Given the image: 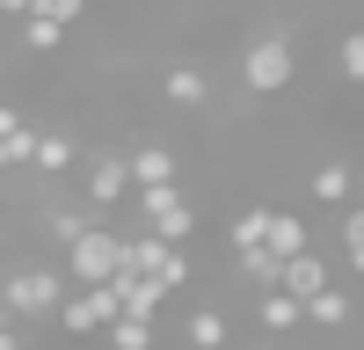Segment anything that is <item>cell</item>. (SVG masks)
I'll use <instances>...</instances> for the list:
<instances>
[{
	"mask_svg": "<svg viewBox=\"0 0 364 350\" xmlns=\"http://www.w3.org/2000/svg\"><path fill=\"white\" fill-rule=\"evenodd\" d=\"M124 175H132V190H146V183H175V154L161 139H146V146H132L124 154Z\"/></svg>",
	"mask_w": 364,
	"mask_h": 350,
	"instance_id": "30bf717a",
	"label": "cell"
},
{
	"mask_svg": "<svg viewBox=\"0 0 364 350\" xmlns=\"http://www.w3.org/2000/svg\"><path fill=\"white\" fill-rule=\"evenodd\" d=\"M117 270L154 277L161 292H182V285H190V255H182L175 241H161V233H132V241H124V255H117Z\"/></svg>",
	"mask_w": 364,
	"mask_h": 350,
	"instance_id": "7a4b0ae2",
	"label": "cell"
},
{
	"mask_svg": "<svg viewBox=\"0 0 364 350\" xmlns=\"http://www.w3.org/2000/svg\"><path fill=\"white\" fill-rule=\"evenodd\" d=\"M233 270H240V277H248L255 292H269V285H277V270H284V262H277V255H269V248H240V255H233Z\"/></svg>",
	"mask_w": 364,
	"mask_h": 350,
	"instance_id": "e0dca14e",
	"label": "cell"
},
{
	"mask_svg": "<svg viewBox=\"0 0 364 350\" xmlns=\"http://www.w3.org/2000/svg\"><path fill=\"white\" fill-rule=\"evenodd\" d=\"M132 197V175H124V154H95L87 161V204L95 212H109V204Z\"/></svg>",
	"mask_w": 364,
	"mask_h": 350,
	"instance_id": "ba28073f",
	"label": "cell"
},
{
	"mask_svg": "<svg viewBox=\"0 0 364 350\" xmlns=\"http://www.w3.org/2000/svg\"><path fill=\"white\" fill-rule=\"evenodd\" d=\"M0 329H22V321H15V314H8V307H0Z\"/></svg>",
	"mask_w": 364,
	"mask_h": 350,
	"instance_id": "83f0119b",
	"label": "cell"
},
{
	"mask_svg": "<svg viewBox=\"0 0 364 350\" xmlns=\"http://www.w3.org/2000/svg\"><path fill=\"white\" fill-rule=\"evenodd\" d=\"M299 321H314V329H343V321H350V292L343 285H321L314 299L299 307Z\"/></svg>",
	"mask_w": 364,
	"mask_h": 350,
	"instance_id": "4fadbf2b",
	"label": "cell"
},
{
	"mask_svg": "<svg viewBox=\"0 0 364 350\" xmlns=\"http://www.w3.org/2000/svg\"><path fill=\"white\" fill-rule=\"evenodd\" d=\"M262 248L284 262V255H299V248H314V226L299 219V212H284V204H269V212H262Z\"/></svg>",
	"mask_w": 364,
	"mask_h": 350,
	"instance_id": "9c48e42d",
	"label": "cell"
},
{
	"mask_svg": "<svg viewBox=\"0 0 364 350\" xmlns=\"http://www.w3.org/2000/svg\"><path fill=\"white\" fill-rule=\"evenodd\" d=\"M350 183H357V168H350V161L314 168V197H321V204H350Z\"/></svg>",
	"mask_w": 364,
	"mask_h": 350,
	"instance_id": "9a60e30c",
	"label": "cell"
},
{
	"mask_svg": "<svg viewBox=\"0 0 364 350\" xmlns=\"http://www.w3.org/2000/svg\"><path fill=\"white\" fill-rule=\"evenodd\" d=\"M161 95H168L175 110H204V102H211V73H204V66H168Z\"/></svg>",
	"mask_w": 364,
	"mask_h": 350,
	"instance_id": "7c38bea8",
	"label": "cell"
},
{
	"mask_svg": "<svg viewBox=\"0 0 364 350\" xmlns=\"http://www.w3.org/2000/svg\"><path fill=\"white\" fill-rule=\"evenodd\" d=\"M0 350H22V329H0Z\"/></svg>",
	"mask_w": 364,
	"mask_h": 350,
	"instance_id": "484cf974",
	"label": "cell"
},
{
	"mask_svg": "<svg viewBox=\"0 0 364 350\" xmlns=\"http://www.w3.org/2000/svg\"><path fill=\"white\" fill-rule=\"evenodd\" d=\"M87 226H95V212H80V204H58V212L44 219V233H51V241H58V248H66V241H80V233H87Z\"/></svg>",
	"mask_w": 364,
	"mask_h": 350,
	"instance_id": "ac0fdd59",
	"label": "cell"
},
{
	"mask_svg": "<svg viewBox=\"0 0 364 350\" xmlns=\"http://www.w3.org/2000/svg\"><path fill=\"white\" fill-rule=\"evenodd\" d=\"M182 336H190V350H226V314L219 307H197Z\"/></svg>",
	"mask_w": 364,
	"mask_h": 350,
	"instance_id": "2e32d148",
	"label": "cell"
},
{
	"mask_svg": "<svg viewBox=\"0 0 364 350\" xmlns=\"http://www.w3.org/2000/svg\"><path fill=\"white\" fill-rule=\"evenodd\" d=\"M15 22H22V51H58L66 44V29L44 22V15H15Z\"/></svg>",
	"mask_w": 364,
	"mask_h": 350,
	"instance_id": "ffe728a7",
	"label": "cell"
},
{
	"mask_svg": "<svg viewBox=\"0 0 364 350\" xmlns=\"http://www.w3.org/2000/svg\"><path fill=\"white\" fill-rule=\"evenodd\" d=\"M22 124H29V117H22L15 102H0V139H8V132H22Z\"/></svg>",
	"mask_w": 364,
	"mask_h": 350,
	"instance_id": "d4e9b609",
	"label": "cell"
},
{
	"mask_svg": "<svg viewBox=\"0 0 364 350\" xmlns=\"http://www.w3.org/2000/svg\"><path fill=\"white\" fill-rule=\"evenodd\" d=\"M22 8H29V0H0V15H22Z\"/></svg>",
	"mask_w": 364,
	"mask_h": 350,
	"instance_id": "4316f807",
	"label": "cell"
},
{
	"mask_svg": "<svg viewBox=\"0 0 364 350\" xmlns=\"http://www.w3.org/2000/svg\"><path fill=\"white\" fill-rule=\"evenodd\" d=\"M336 66H343V80H364V37H357V29H343V44H336Z\"/></svg>",
	"mask_w": 364,
	"mask_h": 350,
	"instance_id": "cb8c5ba5",
	"label": "cell"
},
{
	"mask_svg": "<svg viewBox=\"0 0 364 350\" xmlns=\"http://www.w3.org/2000/svg\"><path fill=\"white\" fill-rule=\"evenodd\" d=\"M321 285H336V277H328V255H321V248H299V255H284V270H277V292H291V299L306 307Z\"/></svg>",
	"mask_w": 364,
	"mask_h": 350,
	"instance_id": "52a82bcc",
	"label": "cell"
},
{
	"mask_svg": "<svg viewBox=\"0 0 364 350\" xmlns=\"http://www.w3.org/2000/svg\"><path fill=\"white\" fill-rule=\"evenodd\" d=\"M262 212H269V204H248V212H240V219L226 226V241H233V255H240V248H262Z\"/></svg>",
	"mask_w": 364,
	"mask_h": 350,
	"instance_id": "44dd1931",
	"label": "cell"
},
{
	"mask_svg": "<svg viewBox=\"0 0 364 350\" xmlns=\"http://www.w3.org/2000/svg\"><path fill=\"white\" fill-rule=\"evenodd\" d=\"M102 336H109V350H154V321H132V314H117Z\"/></svg>",
	"mask_w": 364,
	"mask_h": 350,
	"instance_id": "d6986e66",
	"label": "cell"
},
{
	"mask_svg": "<svg viewBox=\"0 0 364 350\" xmlns=\"http://www.w3.org/2000/svg\"><path fill=\"white\" fill-rule=\"evenodd\" d=\"M22 15H44V22H58V29H73V22L87 15V0H29Z\"/></svg>",
	"mask_w": 364,
	"mask_h": 350,
	"instance_id": "7402d4cb",
	"label": "cell"
},
{
	"mask_svg": "<svg viewBox=\"0 0 364 350\" xmlns=\"http://www.w3.org/2000/svg\"><path fill=\"white\" fill-rule=\"evenodd\" d=\"M291 73H299V58H291L284 29H269V37H255L248 51H240V80H248V95H284Z\"/></svg>",
	"mask_w": 364,
	"mask_h": 350,
	"instance_id": "3957f363",
	"label": "cell"
},
{
	"mask_svg": "<svg viewBox=\"0 0 364 350\" xmlns=\"http://www.w3.org/2000/svg\"><path fill=\"white\" fill-rule=\"evenodd\" d=\"M343 262H350V270L364 262V212H357V204H343Z\"/></svg>",
	"mask_w": 364,
	"mask_h": 350,
	"instance_id": "603a6c76",
	"label": "cell"
},
{
	"mask_svg": "<svg viewBox=\"0 0 364 350\" xmlns=\"http://www.w3.org/2000/svg\"><path fill=\"white\" fill-rule=\"evenodd\" d=\"M58 299H66V270H51V262H22V270L0 277V307L15 321H44L58 314Z\"/></svg>",
	"mask_w": 364,
	"mask_h": 350,
	"instance_id": "6da1fadb",
	"label": "cell"
},
{
	"mask_svg": "<svg viewBox=\"0 0 364 350\" xmlns=\"http://www.w3.org/2000/svg\"><path fill=\"white\" fill-rule=\"evenodd\" d=\"M117 255H124V233L87 226L80 241H66V277L73 285H102V277H117Z\"/></svg>",
	"mask_w": 364,
	"mask_h": 350,
	"instance_id": "5b68a950",
	"label": "cell"
},
{
	"mask_svg": "<svg viewBox=\"0 0 364 350\" xmlns=\"http://www.w3.org/2000/svg\"><path fill=\"white\" fill-rule=\"evenodd\" d=\"M255 321H262L269 336H291V329H299V299L269 285V292H255Z\"/></svg>",
	"mask_w": 364,
	"mask_h": 350,
	"instance_id": "5bb4252c",
	"label": "cell"
},
{
	"mask_svg": "<svg viewBox=\"0 0 364 350\" xmlns=\"http://www.w3.org/2000/svg\"><path fill=\"white\" fill-rule=\"evenodd\" d=\"M139 212H146V233H161V241H175V248L197 233V204L182 197V183H146Z\"/></svg>",
	"mask_w": 364,
	"mask_h": 350,
	"instance_id": "277c9868",
	"label": "cell"
},
{
	"mask_svg": "<svg viewBox=\"0 0 364 350\" xmlns=\"http://www.w3.org/2000/svg\"><path fill=\"white\" fill-rule=\"evenodd\" d=\"M58 329L66 336H102L109 321H117V292L109 285H80V292H66V299H58Z\"/></svg>",
	"mask_w": 364,
	"mask_h": 350,
	"instance_id": "8992f818",
	"label": "cell"
},
{
	"mask_svg": "<svg viewBox=\"0 0 364 350\" xmlns=\"http://www.w3.org/2000/svg\"><path fill=\"white\" fill-rule=\"evenodd\" d=\"M73 161H80L73 132H37V146H29V168H37V175H66Z\"/></svg>",
	"mask_w": 364,
	"mask_h": 350,
	"instance_id": "8fae6325",
	"label": "cell"
}]
</instances>
